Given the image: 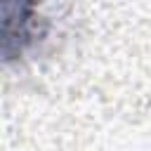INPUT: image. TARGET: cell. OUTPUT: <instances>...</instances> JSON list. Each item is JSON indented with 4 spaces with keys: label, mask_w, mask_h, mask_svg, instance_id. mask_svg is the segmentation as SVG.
Listing matches in <instances>:
<instances>
[{
    "label": "cell",
    "mask_w": 151,
    "mask_h": 151,
    "mask_svg": "<svg viewBox=\"0 0 151 151\" xmlns=\"http://www.w3.org/2000/svg\"><path fill=\"white\" fill-rule=\"evenodd\" d=\"M38 5L40 0H2V45L7 59L24 54L33 40Z\"/></svg>",
    "instance_id": "1"
}]
</instances>
